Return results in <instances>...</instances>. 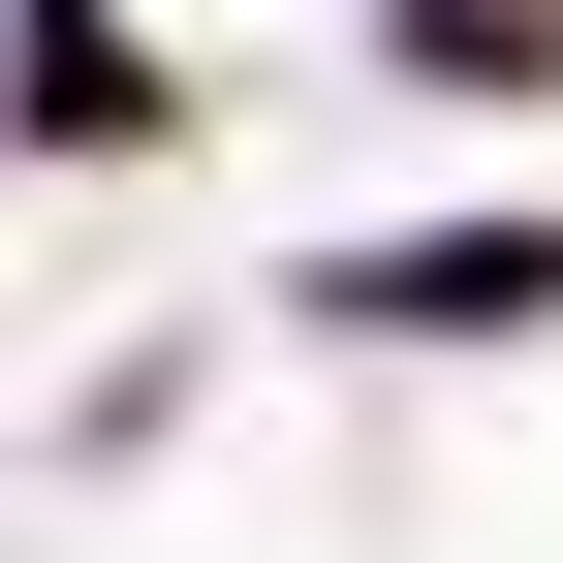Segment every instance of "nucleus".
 Instances as JSON below:
<instances>
[{"label":"nucleus","instance_id":"nucleus-1","mask_svg":"<svg viewBox=\"0 0 563 563\" xmlns=\"http://www.w3.org/2000/svg\"><path fill=\"white\" fill-rule=\"evenodd\" d=\"M344 344H532L563 313V220H407V251H313Z\"/></svg>","mask_w":563,"mask_h":563},{"label":"nucleus","instance_id":"nucleus-2","mask_svg":"<svg viewBox=\"0 0 563 563\" xmlns=\"http://www.w3.org/2000/svg\"><path fill=\"white\" fill-rule=\"evenodd\" d=\"M501 32H532V0H407V63H501Z\"/></svg>","mask_w":563,"mask_h":563}]
</instances>
